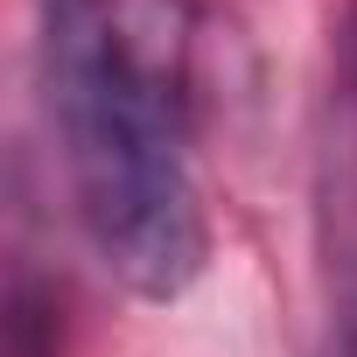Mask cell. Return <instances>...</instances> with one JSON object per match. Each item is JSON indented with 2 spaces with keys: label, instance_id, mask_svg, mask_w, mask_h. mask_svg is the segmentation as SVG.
Returning <instances> with one entry per match:
<instances>
[{
  "label": "cell",
  "instance_id": "1",
  "mask_svg": "<svg viewBox=\"0 0 357 357\" xmlns=\"http://www.w3.org/2000/svg\"><path fill=\"white\" fill-rule=\"evenodd\" d=\"M190 0H43V105L91 252L175 301L211 252L190 168Z\"/></svg>",
  "mask_w": 357,
  "mask_h": 357
},
{
  "label": "cell",
  "instance_id": "2",
  "mask_svg": "<svg viewBox=\"0 0 357 357\" xmlns=\"http://www.w3.org/2000/svg\"><path fill=\"white\" fill-rule=\"evenodd\" d=\"M329 183H322V225H329V357H357V29L343 43L336 77V126H329Z\"/></svg>",
  "mask_w": 357,
  "mask_h": 357
}]
</instances>
